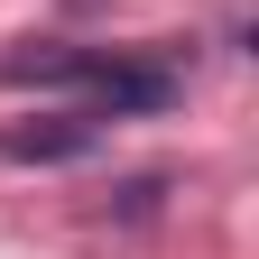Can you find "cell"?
<instances>
[{"mask_svg":"<svg viewBox=\"0 0 259 259\" xmlns=\"http://www.w3.org/2000/svg\"><path fill=\"white\" fill-rule=\"evenodd\" d=\"M0 83L10 93H65L93 120H148L176 102V65L157 47H10L0 56Z\"/></svg>","mask_w":259,"mask_h":259,"instance_id":"1","label":"cell"},{"mask_svg":"<svg viewBox=\"0 0 259 259\" xmlns=\"http://www.w3.org/2000/svg\"><path fill=\"white\" fill-rule=\"evenodd\" d=\"M102 148V120L93 111H47V120H10L0 130V157H10V167H74V157H93Z\"/></svg>","mask_w":259,"mask_h":259,"instance_id":"2","label":"cell"}]
</instances>
